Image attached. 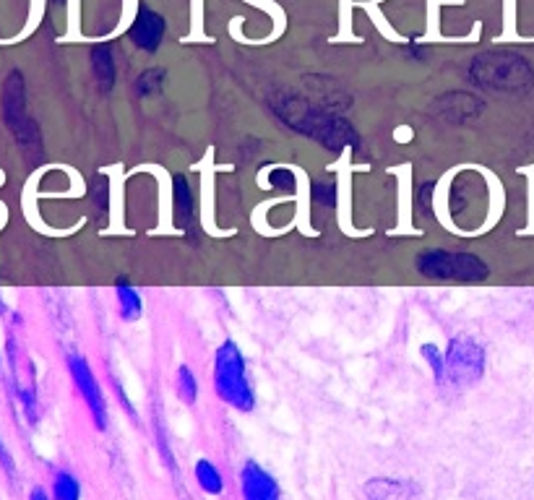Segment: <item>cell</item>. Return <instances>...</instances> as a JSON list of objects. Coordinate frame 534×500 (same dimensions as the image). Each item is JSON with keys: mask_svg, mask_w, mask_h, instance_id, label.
Segmentation results:
<instances>
[{"mask_svg": "<svg viewBox=\"0 0 534 500\" xmlns=\"http://www.w3.org/2000/svg\"><path fill=\"white\" fill-rule=\"evenodd\" d=\"M0 469H3L11 480L16 477V461L14 456H11V451L6 448V443H3V438H0Z\"/></svg>", "mask_w": 534, "mask_h": 500, "instance_id": "22", "label": "cell"}, {"mask_svg": "<svg viewBox=\"0 0 534 500\" xmlns=\"http://www.w3.org/2000/svg\"><path fill=\"white\" fill-rule=\"evenodd\" d=\"M269 110L290 131L300 133L305 139L318 141L324 149H334V152H339L344 146L360 149V133L352 128L350 120H344L331 107L316 105V102L297 97V94H274L269 99Z\"/></svg>", "mask_w": 534, "mask_h": 500, "instance_id": "1", "label": "cell"}, {"mask_svg": "<svg viewBox=\"0 0 534 500\" xmlns=\"http://www.w3.org/2000/svg\"><path fill=\"white\" fill-rule=\"evenodd\" d=\"M29 500H50V498L45 495V490H40V487H37V490H32V498Z\"/></svg>", "mask_w": 534, "mask_h": 500, "instance_id": "24", "label": "cell"}, {"mask_svg": "<svg viewBox=\"0 0 534 500\" xmlns=\"http://www.w3.org/2000/svg\"><path fill=\"white\" fill-rule=\"evenodd\" d=\"M167 32V21L152 11V8H141L136 19H133L131 29H128V37L139 50H146V53H157L162 40H165Z\"/></svg>", "mask_w": 534, "mask_h": 500, "instance_id": "8", "label": "cell"}, {"mask_svg": "<svg viewBox=\"0 0 534 500\" xmlns=\"http://www.w3.org/2000/svg\"><path fill=\"white\" fill-rule=\"evenodd\" d=\"M115 287H118L120 318H123V321H139L141 313H144V300H141L139 290H136L128 279H118Z\"/></svg>", "mask_w": 534, "mask_h": 500, "instance_id": "14", "label": "cell"}, {"mask_svg": "<svg viewBox=\"0 0 534 500\" xmlns=\"http://www.w3.org/2000/svg\"><path fill=\"white\" fill-rule=\"evenodd\" d=\"M422 357L428 360L430 370H433V378H436L438 386H443L446 383V357H443L441 349L436 347V344H422Z\"/></svg>", "mask_w": 534, "mask_h": 500, "instance_id": "19", "label": "cell"}, {"mask_svg": "<svg viewBox=\"0 0 534 500\" xmlns=\"http://www.w3.org/2000/svg\"><path fill=\"white\" fill-rule=\"evenodd\" d=\"M172 214H175V224L180 227V232L193 235V230H196V201H193L191 183L185 175L172 178Z\"/></svg>", "mask_w": 534, "mask_h": 500, "instance_id": "12", "label": "cell"}, {"mask_svg": "<svg viewBox=\"0 0 534 500\" xmlns=\"http://www.w3.org/2000/svg\"><path fill=\"white\" fill-rule=\"evenodd\" d=\"M214 389L225 404L238 412H253L256 396H253L245 357L235 342H225L214 357Z\"/></svg>", "mask_w": 534, "mask_h": 500, "instance_id": "3", "label": "cell"}, {"mask_svg": "<svg viewBox=\"0 0 534 500\" xmlns=\"http://www.w3.org/2000/svg\"><path fill=\"white\" fill-rule=\"evenodd\" d=\"M363 493L368 500H422L417 482L394 480V477H373L365 482Z\"/></svg>", "mask_w": 534, "mask_h": 500, "instance_id": "11", "label": "cell"}, {"mask_svg": "<svg viewBox=\"0 0 534 500\" xmlns=\"http://www.w3.org/2000/svg\"><path fill=\"white\" fill-rule=\"evenodd\" d=\"M417 271L425 279H438V282H467L475 284L488 279L490 269L482 258L472 253H454V250H425L415 261Z\"/></svg>", "mask_w": 534, "mask_h": 500, "instance_id": "4", "label": "cell"}, {"mask_svg": "<svg viewBox=\"0 0 534 500\" xmlns=\"http://www.w3.org/2000/svg\"><path fill=\"white\" fill-rule=\"evenodd\" d=\"M55 500H81V485L71 472H58L53 480Z\"/></svg>", "mask_w": 534, "mask_h": 500, "instance_id": "17", "label": "cell"}, {"mask_svg": "<svg viewBox=\"0 0 534 500\" xmlns=\"http://www.w3.org/2000/svg\"><path fill=\"white\" fill-rule=\"evenodd\" d=\"M92 71L102 92H110L115 86V55L110 42H99L92 47Z\"/></svg>", "mask_w": 534, "mask_h": 500, "instance_id": "13", "label": "cell"}, {"mask_svg": "<svg viewBox=\"0 0 534 500\" xmlns=\"http://www.w3.org/2000/svg\"><path fill=\"white\" fill-rule=\"evenodd\" d=\"M175 386H178L180 402L196 404L198 381H196V375H193V370L188 368V365H180V368H178V381H175Z\"/></svg>", "mask_w": 534, "mask_h": 500, "instance_id": "18", "label": "cell"}, {"mask_svg": "<svg viewBox=\"0 0 534 500\" xmlns=\"http://www.w3.org/2000/svg\"><path fill=\"white\" fill-rule=\"evenodd\" d=\"M0 373H3V368H0Z\"/></svg>", "mask_w": 534, "mask_h": 500, "instance_id": "27", "label": "cell"}, {"mask_svg": "<svg viewBox=\"0 0 534 500\" xmlns=\"http://www.w3.org/2000/svg\"><path fill=\"white\" fill-rule=\"evenodd\" d=\"M469 79L498 94H527L534 86V68L524 55L493 50L482 53L469 66Z\"/></svg>", "mask_w": 534, "mask_h": 500, "instance_id": "2", "label": "cell"}, {"mask_svg": "<svg viewBox=\"0 0 534 500\" xmlns=\"http://www.w3.org/2000/svg\"><path fill=\"white\" fill-rule=\"evenodd\" d=\"M443 357H446V383H451L454 389H467L480 381L485 373V360H488L485 347L472 336L451 339Z\"/></svg>", "mask_w": 534, "mask_h": 500, "instance_id": "6", "label": "cell"}, {"mask_svg": "<svg viewBox=\"0 0 534 500\" xmlns=\"http://www.w3.org/2000/svg\"><path fill=\"white\" fill-rule=\"evenodd\" d=\"M269 185L274 191H295V172L290 167H277V170L269 172Z\"/></svg>", "mask_w": 534, "mask_h": 500, "instance_id": "21", "label": "cell"}, {"mask_svg": "<svg viewBox=\"0 0 534 500\" xmlns=\"http://www.w3.org/2000/svg\"><path fill=\"white\" fill-rule=\"evenodd\" d=\"M68 373L73 378V386L79 391V396L84 399V404L92 412V420L99 430L107 428V404L102 389H99L97 375H94L92 365L86 362V357L81 355H68Z\"/></svg>", "mask_w": 534, "mask_h": 500, "instance_id": "7", "label": "cell"}, {"mask_svg": "<svg viewBox=\"0 0 534 500\" xmlns=\"http://www.w3.org/2000/svg\"><path fill=\"white\" fill-rule=\"evenodd\" d=\"M0 316H6V303H3V295H0Z\"/></svg>", "mask_w": 534, "mask_h": 500, "instance_id": "25", "label": "cell"}, {"mask_svg": "<svg viewBox=\"0 0 534 500\" xmlns=\"http://www.w3.org/2000/svg\"><path fill=\"white\" fill-rule=\"evenodd\" d=\"M433 191H436V185L425 183L420 188V193H417V204H420L422 214H430V209H433V204H430V196H433Z\"/></svg>", "mask_w": 534, "mask_h": 500, "instance_id": "23", "label": "cell"}, {"mask_svg": "<svg viewBox=\"0 0 534 500\" xmlns=\"http://www.w3.org/2000/svg\"><path fill=\"white\" fill-rule=\"evenodd\" d=\"M3 118L21 149L27 154L40 157L42 154V136L40 128L34 125L27 112V86H24V76L19 71H11L3 84Z\"/></svg>", "mask_w": 534, "mask_h": 500, "instance_id": "5", "label": "cell"}, {"mask_svg": "<svg viewBox=\"0 0 534 500\" xmlns=\"http://www.w3.org/2000/svg\"><path fill=\"white\" fill-rule=\"evenodd\" d=\"M165 81L167 73L162 68H146L144 73H139V79H136V94L139 97H152V94L165 89Z\"/></svg>", "mask_w": 534, "mask_h": 500, "instance_id": "16", "label": "cell"}, {"mask_svg": "<svg viewBox=\"0 0 534 500\" xmlns=\"http://www.w3.org/2000/svg\"><path fill=\"white\" fill-rule=\"evenodd\" d=\"M310 198L318 206H334L337 204V185L326 183V180H316V183L310 185Z\"/></svg>", "mask_w": 534, "mask_h": 500, "instance_id": "20", "label": "cell"}, {"mask_svg": "<svg viewBox=\"0 0 534 500\" xmlns=\"http://www.w3.org/2000/svg\"><path fill=\"white\" fill-rule=\"evenodd\" d=\"M55 3H63V0H55Z\"/></svg>", "mask_w": 534, "mask_h": 500, "instance_id": "26", "label": "cell"}, {"mask_svg": "<svg viewBox=\"0 0 534 500\" xmlns=\"http://www.w3.org/2000/svg\"><path fill=\"white\" fill-rule=\"evenodd\" d=\"M240 493L243 500H282L277 480L253 459L245 461L240 469Z\"/></svg>", "mask_w": 534, "mask_h": 500, "instance_id": "9", "label": "cell"}, {"mask_svg": "<svg viewBox=\"0 0 534 500\" xmlns=\"http://www.w3.org/2000/svg\"><path fill=\"white\" fill-rule=\"evenodd\" d=\"M193 474H196L198 487H201L206 495H219L222 490H225V480H222V474H219V469L214 467L209 459H198L196 467H193Z\"/></svg>", "mask_w": 534, "mask_h": 500, "instance_id": "15", "label": "cell"}, {"mask_svg": "<svg viewBox=\"0 0 534 500\" xmlns=\"http://www.w3.org/2000/svg\"><path fill=\"white\" fill-rule=\"evenodd\" d=\"M433 112L446 123H467L480 115L482 102L467 92H451L433 102Z\"/></svg>", "mask_w": 534, "mask_h": 500, "instance_id": "10", "label": "cell"}]
</instances>
